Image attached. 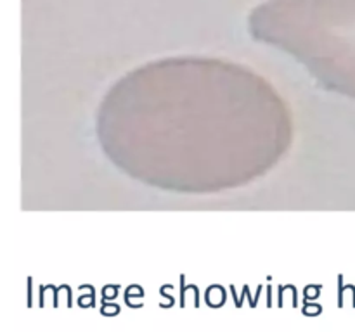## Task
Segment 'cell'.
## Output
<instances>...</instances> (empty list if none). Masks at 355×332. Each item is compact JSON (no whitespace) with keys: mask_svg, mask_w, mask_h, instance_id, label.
Segmentation results:
<instances>
[]
</instances>
